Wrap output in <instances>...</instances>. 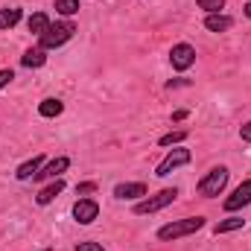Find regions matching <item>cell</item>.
Returning <instances> with one entry per match:
<instances>
[{"instance_id":"6da1fadb","label":"cell","mask_w":251,"mask_h":251,"mask_svg":"<svg viewBox=\"0 0 251 251\" xmlns=\"http://www.w3.org/2000/svg\"><path fill=\"white\" fill-rule=\"evenodd\" d=\"M204 228V216H187V219H176L170 225H161L158 228V240L170 243V240H181V237H190L196 231Z\"/></svg>"},{"instance_id":"7a4b0ae2","label":"cell","mask_w":251,"mask_h":251,"mask_svg":"<svg viewBox=\"0 0 251 251\" xmlns=\"http://www.w3.org/2000/svg\"><path fill=\"white\" fill-rule=\"evenodd\" d=\"M76 32V24L73 21H59V24H50V29L38 38V47L41 50H59L62 44H67Z\"/></svg>"},{"instance_id":"3957f363","label":"cell","mask_w":251,"mask_h":251,"mask_svg":"<svg viewBox=\"0 0 251 251\" xmlns=\"http://www.w3.org/2000/svg\"><path fill=\"white\" fill-rule=\"evenodd\" d=\"M228 167H213V170H207L204 176H201V181H199V196H204V199H213V196H219L225 184H228Z\"/></svg>"},{"instance_id":"277c9868","label":"cell","mask_w":251,"mask_h":251,"mask_svg":"<svg viewBox=\"0 0 251 251\" xmlns=\"http://www.w3.org/2000/svg\"><path fill=\"white\" fill-rule=\"evenodd\" d=\"M176 199H178V190H176V187H167V190H161V193H155V196H146L143 201H137V204H134V213H137V216L158 213V210L170 207Z\"/></svg>"},{"instance_id":"5b68a950","label":"cell","mask_w":251,"mask_h":251,"mask_svg":"<svg viewBox=\"0 0 251 251\" xmlns=\"http://www.w3.org/2000/svg\"><path fill=\"white\" fill-rule=\"evenodd\" d=\"M190 158H193V155H190V149H181V146H178V149H173V152H170L158 167H155V176H158V178H167L173 170H178V167L190 164Z\"/></svg>"},{"instance_id":"8992f818","label":"cell","mask_w":251,"mask_h":251,"mask_svg":"<svg viewBox=\"0 0 251 251\" xmlns=\"http://www.w3.org/2000/svg\"><path fill=\"white\" fill-rule=\"evenodd\" d=\"M170 64H173V70H190L196 64V50L190 44H176L170 50Z\"/></svg>"},{"instance_id":"52a82bcc","label":"cell","mask_w":251,"mask_h":251,"mask_svg":"<svg viewBox=\"0 0 251 251\" xmlns=\"http://www.w3.org/2000/svg\"><path fill=\"white\" fill-rule=\"evenodd\" d=\"M97 216H100V204H97V199H79V201L73 204V219H76L79 225H91Z\"/></svg>"},{"instance_id":"ba28073f","label":"cell","mask_w":251,"mask_h":251,"mask_svg":"<svg viewBox=\"0 0 251 251\" xmlns=\"http://www.w3.org/2000/svg\"><path fill=\"white\" fill-rule=\"evenodd\" d=\"M222 204H225V210H231V213H234V210H240V207H246V204H251V178H249V181H243V184L234 190Z\"/></svg>"},{"instance_id":"9c48e42d","label":"cell","mask_w":251,"mask_h":251,"mask_svg":"<svg viewBox=\"0 0 251 251\" xmlns=\"http://www.w3.org/2000/svg\"><path fill=\"white\" fill-rule=\"evenodd\" d=\"M67 167H70V158H56V161H50V164H44L32 178L35 181H47V178H62V173H67Z\"/></svg>"},{"instance_id":"30bf717a","label":"cell","mask_w":251,"mask_h":251,"mask_svg":"<svg viewBox=\"0 0 251 251\" xmlns=\"http://www.w3.org/2000/svg\"><path fill=\"white\" fill-rule=\"evenodd\" d=\"M231 26H234V18H231V15L213 12V15L204 18V29H207V32H228Z\"/></svg>"},{"instance_id":"8fae6325","label":"cell","mask_w":251,"mask_h":251,"mask_svg":"<svg viewBox=\"0 0 251 251\" xmlns=\"http://www.w3.org/2000/svg\"><path fill=\"white\" fill-rule=\"evenodd\" d=\"M114 196H117V199H140V196H146V184H140V181L117 184V187H114Z\"/></svg>"},{"instance_id":"7c38bea8","label":"cell","mask_w":251,"mask_h":251,"mask_svg":"<svg viewBox=\"0 0 251 251\" xmlns=\"http://www.w3.org/2000/svg\"><path fill=\"white\" fill-rule=\"evenodd\" d=\"M62 190H64V178H53V181H50L47 187H44L41 193H38V196H35V201H38V204L44 207V204H50V201H53V199H56V196H59Z\"/></svg>"},{"instance_id":"4fadbf2b","label":"cell","mask_w":251,"mask_h":251,"mask_svg":"<svg viewBox=\"0 0 251 251\" xmlns=\"http://www.w3.org/2000/svg\"><path fill=\"white\" fill-rule=\"evenodd\" d=\"M41 167H44V155H35V158H29L26 164H21L15 176H18L21 181H29V178H32V176H35V173H38Z\"/></svg>"},{"instance_id":"5bb4252c","label":"cell","mask_w":251,"mask_h":251,"mask_svg":"<svg viewBox=\"0 0 251 251\" xmlns=\"http://www.w3.org/2000/svg\"><path fill=\"white\" fill-rule=\"evenodd\" d=\"M21 64L24 67H44L47 64V50H41V47H32V50H26L24 56H21Z\"/></svg>"},{"instance_id":"9a60e30c","label":"cell","mask_w":251,"mask_h":251,"mask_svg":"<svg viewBox=\"0 0 251 251\" xmlns=\"http://www.w3.org/2000/svg\"><path fill=\"white\" fill-rule=\"evenodd\" d=\"M62 111H64V102L56 100V97H47V100L38 102V114H41V117H59Z\"/></svg>"},{"instance_id":"2e32d148","label":"cell","mask_w":251,"mask_h":251,"mask_svg":"<svg viewBox=\"0 0 251 251\" xmlns=\"http://www.w3.org/2000/svg\"><path fill=\"white\" fill-rule=\"evenodd\" d=\"M26 26H29V32H32V35H38V38H41V35L50 29V18H47L44 12H35V15L29 18V24H26Z\"/></svg>"},{"instance_id":"e0dca14e","label":"cell","mask_w":251,"mask_h":251,"mask_svg":"<svg viewBox=\"0 0 251 251\" xmlns=\"http://www.w3.org/2000/svg\"><path fill=\"white\" fill-rule=\"evenodd\" d=\"M21 18H24V12H21L18 6H12V9H0V29H12L15 24H21Z\"/></svg>"},{"instance_id":"ac0fdd59","label":"cell","mask_w":251,"mask_h":251,"mask_svg":"<svg viewBox=\"0 0 251 251\" xmlns=\"http://www.w3.org/2000/svg\"><path fill=\"white\" fill-rule=\"evenodd\" d=\"M246 225V219H240V216H231V219H222V222H216V228H213V234L219 237V234H231V231H240Z\"/></svg>"},{"instance_id":"d6986e66","label":"cell","mask_w":251,"mask_h":251,"mask_svg":"<svg viewBox=\"0 0 251 251\" xmlns=\"http://www.w3.org/2000/svg\"><path fill=\"white\" fill-rule=\"evenodd\" d=\"M56 12L64 15V18L76 15V12H79V0H56Z\"/></svg>"},{"instance_id":"ffe728a7","label":"cell","mask_w":251,"mask_h":251,"mask_svg":"<svg viewBox=\"0 0 251 251\" xmlns=\"http://www.w3.org/2000/svg\"><path fill=\"white\" fill-rule=\"evenodd\" d=\"M181 140H187V131L184 128H178V131H170V134H164L158 143L161 146H173V143H181Z\"/></svg>"},{"instance_id":"44dd1931","label":"cell","mask_w":251,"mask_h":251,"mask_svg":"<svg viewBox=\"0 0 251 251\" xmlns=\"http://www.w3.org/2000/svg\"><path fill=\"white\" fill-rule=\"evenodd\" d=\"M196 6L204 9L207 15H213V12H222L225 9V0H196Z\"/></svg>"},{"instance_id":"7402d4cb","label":"cell","mask_w":251,"mask_h":251,"mask_svg":"<svg viewBox=\"0 0 251 251\" xmlns=\"http://www.w3.org/2000/svg\"><path fill=\"white\" fill-rule=\"evenodd\" d=\"M91 193H97V184H94V181H82V184H76V196H91Z\"/></svg>"},{"instance_id":"603a6c76","label":"cell","mask_w":251,"mask_h":251,"mask_svg":"<svg viewBox=\"0 0 251 251\" xmlns=\"http://www.w3.org/2000/svg\"><path fill=\"white\" fill-rule=\"evenodd\" d=\"M76 251H105V249H102V243H91L88 240V243H76Z\"/></svg>"},{"instance_id":"cb8c5ba5","label":"cell","mask_w":251,"mask_h":251,"mask_svg":"<svg viewBox=\"0 0 251 251\" xmlns=\"http://www.w3.org/2000/svg\"><path fill=\"white\" fill-rule=\"evenodd\" d=\"M12 79H15V70H9V67H3V70H0V91H3V88H6V85L12 82Z\"/></svg>"},{"instance_id":"d4e9b609","label":"cell","mask_w":251,"mask_h":251,"mask_svg":"<svg viewBox=\"0 0 251 251\" xmlns=\"http://www.w3.org/2000/svg\"><path fill=\"white\" fill-rule=\"evenodd\" d=\"M240 137H243L246 143H251V120H249L246 126H243V128H240Z\"/></svg>"},{"instance_id":"484cf974","label":"cell","mask_w":251,"mask_h":251,"mask_svg":"<svg viewBox=\"0 0 251 251\" xmlns=\"http://www.w3.org/2000/svg\"><path fill=\"white\" fill-rule=\"evenodd\" d=\"M246 18H249V21H251V0H249V3H246Z\"/></svg>"},{"instance_id":"4316f807","label":"cell","mask_w":251,"mask_h":251,"mask_svg":"<svg viewBox=\"0 0 251 251\" xmlns=\"http://www.w3.org/2000/svg\"><path fill=\"white\" fill-rule=\"evenodd\" d=\"M41 251H53V249H41Z\"/></svg>"}]
</instances>
